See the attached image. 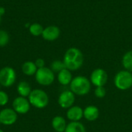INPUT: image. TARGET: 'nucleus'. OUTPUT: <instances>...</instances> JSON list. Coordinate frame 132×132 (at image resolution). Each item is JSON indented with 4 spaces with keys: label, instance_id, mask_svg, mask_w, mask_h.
<instances>
[{
    "label": "nucleus",
    "instance_id": "f257e3e1",
    "mask_svg": "<svg viewBox=\"0 0 132 132\" xmlns=\"http://www.w3.org/2000/svg\"><path fill=\"white\" fill-rule=\"evenodd\" d=\"M63 61L67 69L70 71H76L80 69L84 64V54L80 49L70 47L65 52Z\"/></svg>",
    "mask_w": 132,
    "mask_h": 132
},
{
    "label": "nucleus",
    "instance_id": "f03ea898",
    "mask_svg": "<svg viewBox=\"0 0 132 132\" xmlns=\"http://www.w3.org/2000/svg\"><path fill=\"white\" fill-rule=\"evenodd\" d=\"M91 89V83L85 76H77L70 84V90L77 96H85Z\"/></svg>",
    "mask_w": 132,
    "mask_h": 132
},
{
    "label": "nucleus",
    "instance_id": "7ed1b4c3",
    "mask_svg": "<svg viewBox=\"0 0 132 132\" xmlns=\"http://www.w3.org/2000/svg\"><path fill=\"white\" fill-rule=\"evenodd\" d=\"M28 100L31 106L38 109H43L46 108L50 102L47 93L41 89L32 90L28 97Z\"/></svg>",
    "mask_w": 132,
    "mask_h": 132
},
{
    "label": "nucleus",
    "instance_id": "20e7f679",
    "mask_svg": "<svg viewBox=\"0 0 132 132\" xmlns=\"http://www.w3.org/2000/svg\"><path fill=\"white\" fill-rule=\"evenodd\" d=\"M114 86L120 90H127L132 87V73L126 70H120L114 77Z\"/></svg>",
    "mask_w": 132,
    "mask_h": 132
},
{
    "label": "nucleus",
    "instance_id": "39448f33",
    "mask_svg": "<svg viewBox=\"0 0 132 132\" xmlns=\"http://www.w3.org/2000/svg\"><path fill=\"white\" fill-rule=\"evenodd\" d=\"M35 78L36 82L42 86H50L55 80V73L49 67H43L37 70Z\"/></svg>",
    "mask_w": 132,
    "mask_h": 132
},
{
    "label": "nucleus",
    "instance_id": "423d86ee",
    "mask_svg": "<svg viewBox=\"0 0 132 132\" xmlns=\"http://www.w3.org/2000/svg\"><path fill=\"white\" fill-rule=\"evenodd\" d=\"M16 80V73L10 67H5L0 70V85L5 87L12 86Z\"/></svg>",
    "mask_w": 132,
    "mask_h": 132
},
{
    "label": "nucleus",
    "instance_id": "0eeeda50",
    "mask_svg": "<svg viewBox=\"0 0 132 132\" xmlns=\"http://www.w3.org/2000/svg\"><path fill=\"white\" fill-rule=\"evenodd\" d=\"M108 80V74L102 68L94 69L90 77V81L92 85L97 87H104Z\"/></svg>",
    "mask_w": 132,
    "mask_h": 132
},
{
    "label": "nucleus",
    "instance_id": "6e6552de",
    "mask_svg": "<svg viewBox=\"0 0 132 132\" xmlns=\"http://www.w3.org/2000/svg\"><path fill=\"white\" fill-rule=\"evenodd\" d=\"M75 99L76 95L70 90H67L63 91L59 95L57 102L60 108L63 109H69L70 108L73 106Z\"/></svg>",
    "mask_w": 132,
    "mask_h": 132
},
{
    "label": "nucleus",
    "instance_id": "1a4fd4ad",
    "mask_svg": "<svg viewBox=\"0 0 132 132\" xmlns=\"http://www.w3.org/2000/svg\"><path fill=\"white\" fill-rule=\"evenodd\" d=\"M30 103L26 97H17L12 101V109L18 114H26L30 110Z\"/></svg>",
    "mask_w": 132,
    "mask_h": 132
},
{
    "label": "nucleus",
    "instance_id": "9d476101",
    "mask_svg": "<svg viewBox=\"0 0 132 132\" xmlns=\"http://www.w3.org/2000/svg\"><path fill=\"white\" fill-rule=\"evenodd\" d=\"M18 114L12 108H4L0 111V123L1 125L9 126L16 122Z\"/></svg>",
    "mask_w": 132,
    "mask_h": 132
},
{
    "label": "nucleus",
    "instance_id": "9b49d317",
    "mask_svg": "<svg viewBox=\"0 0 132 132\" xmlns=\"http://www.w3.org/2000/svg\"><path fill=\"white\" fill-rule=\"evenodd\" d=\"M60 36V29L56 26H49L44 28L42 36L46 41H54Z\"/></svg>",
    "mask_w": 132,
    "mask_h": 132
},
{
    "label": "nucleus",
    "instance_id": "f8f14e48",
    "mask_svg": "<svg viewBox=\"0 0 132 132\" xmlns=\"http://www.w3.org/2000/svg\"><path fill=\"white\" fill-rule=\"evenodd\" d=\"M67 118L70 121H80L84 118V110L80 106H72L67 111Z\"/></svg>",
    "mask_w": 132,
    "mask_h": 132
},
{
    "label": "nucleus",
    "instance_id": "ddd939ff",
    "mask_svg": "<svg viewBox=\"0 0 132 132\" xmlns=\"http://www.w3.org/2000/svg\"><path fill=\"white\" fill-rule=\"evenodd\" d=\"M100 116V111L94 105H88L84 109V118L88 121H95Z\"/></svg>",
    "mask_w": 132,
    "mask_h": 132
},
{
    "label": "nucleus",
    "instance_id": "4468645a",
    "mask_svg": "<svg viewBox=\"0 0 132 132\" xmlns=\"http://www.w3.org/2000/svg\"><path fill=\"white\" fill-rule=\"evenodd\" d=\"M57 80H58V82L61 85H63V86L70 85V84L71 83L73 80L71 71L67 68L62 70L57 73Z\"/></svg>",
    "mask_w": 132,
    "mask_h": 132
},
{
    "label": "nucleus",
    "instance_id": "2eb2a0df",
    "mask_svg": "<svg viewBox=\"0 0 132 132\" xmlns=\"http://www.w3.org/2000/svg\"><path fill=\"white\" fill-rule=\"evenodd\" d=\"M52 128L56 132H64L67 128V121L62 116H55L52 119Z\"/></svg>",
    "mask_w": 132,
    "mask_h": 132
},
{
    "label": "nucleus",
    "instance_id": "dca6fc26",
    "mask_svg": "<svg viewBox=\"0 0 132 132\" xmlns=\"http://www.w3.org/2000/svg\"><path fill=\"white\" fill-rule=\"evenodd\" d=\"M32 88L30 84L26 81H21L17 86V92L19 96L23 97H27L32 92Z\"/></svg>",
    "mask_w": 132,
    "mask_h": 132
},
{
    "label": "nucleus",
    "instance_id": "f3484780",
    "mask_svg": "<svg viewBox=\"0 0 132 132\" xmlns=\"http://www.w3.org/2000/svg\"><path fill=\"white\" fill-rule=\"evenodd\" d=\"M38 68L35 64V62L26 61L22 65V71L26 76L35 75Z\"/></svg>",
    "mask_w": 132,
    "mask_h": 132
},
{
    "label": "nucleus",
    "instance_id": "a211bd4d",
    "mask_svg": "<svg viewBox=\"0 0 132 132\" xmlns=\"http://www.w3.org/2000/svg\"><path fill=\"white\" fill-rule=\"evenodd\" d=\"M64 132H87L85 126L80 121H70Z\"/></svg>",
    "mask_w": 132,
    "mask_h": 132
},
{
    "label": "nucleus",
    "instance_id": "6ab92c4d",
    "mask_svg": "<svg viewBox=\"0 0 132 132\" xmlns=\"http://www.w3.org/2000/svg\"><path fill=\"white\" fill-rule=\"evenodd\" d=\"M121 63L125 70L132 73V50L126 52L124 54Z\"/></svg>",
    "mask_w": 132,
    "mask_h": 132
},
{
    "label": "nucleus",
    "instance_id": "aec40b11",
    "mask_svg": "<svg viewBox=\"0 0 132 132\" xmlns=\"http://www.w3.org/2000/svg\"><path fill=\"white\" fill-rule=\"evenodd\" d=\"M29 32L32 36H42L44 28L39 23L34 22V23H32V24H31L29 26Z\"/></svg>",
    "mask_w": 132,
    "mask_h": 132
},
{
    "label": "nucleus",
    "instance_id": "412c9836",
    "mask_svg": "<svg viewBox=\"0 0 132 132\" xmlns=\"http://www.w3.org/2000/svg\"><path fill=\"white\" fill-rule=\"evenodd\" d=\"M66 67H65V64L63 63V60H54L52 62L51 65H50V69L55 73H59L60 71H61L62 70L65 69Z\"/></svg>",
    "mask_w": 132,
    "mask_h": 132
},
{
    "label": "nucleus",
    "instance_id": "4be33fe9",
    "mask_svg": "<svg viewBox=\"0 0 132 132\" xmlns=\"http://www.w3.org/2000/svg\"><path fill=\"white\" fill-rule=\"evenodd\" d=\"M9 42V36L5 30H0V47L5 46Z\"/></svg>",
    "mask_w": 132,
    "mask_h": 132
},
{
    "label": "nucleus",
    "instance_id": "5701e85b",
    "mask_svg": "<svg viewBox=\"0 0 132 132\" xmlns=\"http://www.w3.org/2000/svg\"><path fill=\"white\" fill-rule=\"evenodd\" d=\"M107 94V90L104 87H97L94 90V95L97 98H104Z\"/></svg>",
    "mask_w": 132,
    "mask_h": 132
},
{
    "label": "nucleus",
    "instance_id": "b1692460",
    "mask_svg": "<svg viewBox=\"0 0 132 132\" xmlns=\"http://www.w3.org/2000/svg\"><path fill=\"white\" fill-rule=\"evenodd\" d=\"M9 102V96L7 93L3 90H0V106H5Z\"/></svg>",
    "mask_w": 132,
    "mask_h": 132
},
{
    "label": "nucleus",
    "instance_id": "393cba45",
    "mask_svg": "<svg viewBox=\"0 0 132 132\" xmlns=\"http://www.w3.org/2000/svg\"><path fill=\"white\" fill-rule=\"evenodd\" d=\"M35 64H36V66L37 67L38 69L43 68V67H45V61H44V60L42 59V58H38V59H36V60L35 61Z\"/></svg>",
    "mask_w": 132,
    "mask_h": 132
},
{
    "label": "nucleus",
    "instance_id": "a878e982",
    "mask_svg": "<svg viewBox=\"0 0 132 132\" xmlns=\"http://www.w3.org/2000/svg\"><path fill=\"white\" fill-rule=\"evenodd\" d=\"M5 9H4L3 7H0V15H1V16H2V15L5 14Z\"/></svg>",
    "mask_w": 132,
    "mask_h": 132
},
{
    "label": "nucleus",
    "instance_id": "bb28decb",
    "mask_svg": "<svg viewBox=\"0 0 132 132\" xmlns=\"http://www.w3.org/2000/svg\"><path fill=\"white\" fill-rule=\"evenodd\" d=\"M0 132H4V131H3V130H2V129H0Z\"/></svg>",
    "mask_w": 132,
    "mask_h": 132
},
{
    "label": "nucleus",
    "instance_id": "cd10ccee",
    "mask_svg": "<svg viewBox=\"0 0 132 132\" xmlns=\"http://www.w3.org/2000/svg\"><path fill=\"white\" fill-rule=\"evenodd\" d=\"M1 18H2V16L0 15V22H1Z\"/></svg>",
    "mask_w": 132,
    "mask_h": 132
}]
</instances>
